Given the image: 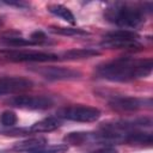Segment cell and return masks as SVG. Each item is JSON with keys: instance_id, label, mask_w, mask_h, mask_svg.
Here are the masks:
<instances>
[{"instance_id": "6da1fadb", "label": "cell", "mask_w": 153, "mask_h": 153, "mask_svg": "<svg viewBox=\"0 0 153 153\" xmlns=\"http://www.w3.org/2000/svg\"><path fill=\"white\" fill-rule=\"evenodd\" d=\"M152 59H134V57H118L104 63H100L94 69L97 78L124 82L141 78H146L152 73Z\"/></svg>"}, {"instance_id": "7a4b0ae2", "label": "cell", "mask_w": 153, "mask_h": 153, "mask_svg": "<svg viewBox=\"0 0 153 153\" xmlns=\"http://www.w3.org/2000/svg\"><path fill=\"white\" fill-rule=\"evenodd\" d=\"M145 13L146 10L143 8V5L115 2L105 10L104 17L108 22L129 30L136 29L145 23Z\"/></svg>"}, {"instance_id": "3957f363", "label": "cell", "mask_w": 153, "mask_h": 153, "mask_svg": "<svg viewBox=\"0 0 153 153\" xmlns=\"http://www.w3.org/2000/svg\"><path fill=\"white\" fill-rule=\"evenodd\" d=\"M100 45L108 49H127L135 50L141 49L142 43L140 42V36L134 30H116L108 32L103 36Z\"/></svg>"}, {"instance_id": "277c9868", "label": "cell", "mask_w": 153, "mask_h": 153, "mask_svg": "<svg viewBox=\"0 0 153 153\" xmlns=\"http://www.w3.org/2000/svg\"><path fill=\"white\" fill-rule=\"evenodd\" d=\"M56 117L74 122H94L100 117V110L88 105H69L59 109Z\"/></svg>"}, {"instance_id": "5b68a950", "label": "cell", "mask_w": 153, "mask_h": 153, "mask_svg": "<svg viewBox=\"0 0 153 153\" xmlns=\"http://www.w3.org/2000/svg\"><path fill=\"white\" fill-rule=\"evenodd\" d=\"M7 103L14 108L26 110H45L54 105V100L49 96L44 94H22L16 96L7 100Z\"/></svg>"}, {"instance_id": "8992f818", "label": "cell", "mask_w": 153, "mask_h": 153, "mask_svg": "<svg viewBox=\"0 0 153 153\" xmlns=\"http://www.w3.org/2000/svg\"><path fill=\"white\" fill-rule=\"evenodd\" d=\"M0 53L6 59L16 62H49L60 59L56 54L38 50H5Z\"/></svg>"}, {"instance_id": "52a82bcc", "label": "cell", "mask_w": 153, "mask_h": 153, "mask_svg": "<svg viewBox=\"0 0 153 153\" xmlns=\"http://www.w3.org/2000/svg\"><path fill=\"white\" fill-rule=\"evenodd\" d=\"M35 73L39 74L42 78L50 81L60 80H74L81 76V73L76 69L69 67H59V66H42L31 68Z\"/></svg>"}, {"instance_id": "ba28073f", "label": "cell", "mask_w": 153, "mask_h": 153, "mask_svg": "<svg viewBox=\"0 0 153 153\" xmlns=\"http://www.w3.org/2000/svg\"><path fill=\"white\" fill-rule=\"evenodd\" d=\"M109 105L111 109L117 111H136L146 105L149 108L152 105L151 98H137V97H129V96H117L114 97Z\"/></svg>"}, {"instance_id": "9c48e42d", "label": "cell", "mask_w": 153, "mask_h": 153, "mask_svg": "<svg viewBox=\"0 0 153 153\" xmlns=\"http://www.w3.org/2000/svg\"><path fill=\"white\" fill-rule=\"evenodd\" d=\"M33 82L30 79L23 76H5L0 78V96L12 94L17 92H23L31 88Z\"/></svg>"}, {"instance_id": "30bf717a", "label": "cell", "mask_w": 153, "mask_h": 153, "mask_svg": "<svg viewBox=\"0 0 153 153\" xmlns=\"http://www.w3.org/2000/svg\"><path fill=\"white\" fill-rule=\"evenodd\" d=\"M98 133H90V131H72L68 133L63 137L65 145H72V146H81L86 143L98 142Z\"/></svg>"}, {"instance_id": "8fae6325", "label": "cell", "mask_w": 153, "mask_h": 153, "mask_svg": "<svg viewBox=\"0 0 153 153\" xmlns=\"http://www.w3.org/2000/svg\"><path fill=\"white\" fill-rule=\"evenodd\" d=\"M121 134V142L128 145H139V146H151L153 142V136L151 133H143L137 130H131Z\"/></svg>"}, {"instance_id": "7c38bea8", "label": "cell", "mask_w": 153, "mask_h": 153, "mask_svg": "<svg viewBox=\"0 0 153 153\" xmlns=\"http://www.w3.org/2000/svg\"><path fill=\"white\" fill-rule=\"evenodd\" d=\"M47 145V139L43 136H37V137H30L23 141H19L17 143H14L13 146V151L16 152H31L38 148H42Z\"/></svg>"}, {"instance_id": "4fadbf2b", "label": "cell", "mask_w": 153, "mask_h": 153, "mask_svg": "<svg viewBox=\"0 0 153 153\" xmlns=\"http://www.w3.org/2000/svg\"><path fill=\"white\" fill-rule=\"evenodd\" d=\"M61 126V120L59 117H45L38 122H35L30 128V133H48L57 129Z\"/></svg>"}, {"instance_id": "5bb4252c", "label": "cell", "mask_w": 153, "mask_h": 153, "mask_svg": "<svg viewBox=\"0 0 153 153\" xmlns=\"http://www.w3.org/2000/svg\"><path fill=\"white\" fill-rule=\"evenodd\" d=\"M47 10H48L51 14H54V16L61 18L62 20H65V22H67V23H69V24H72V25H74V24L76 23L75 17H74V14L72 13V11H71L68 7H66V6L61 5V4H49V5L47 6Z\"/></svg>"}, {"instance_id": "9a60e30c", "label": "cell", "mask_w": 153, "mask_h": 153, "mask_svg": "<svg viewBox=\"0 0 153 153\" xmlns=\"http://www.w3.org/2000/svg\"><path fill=\"white\" fill-rule=\"evenodd\" d=\"M100 53L92 48H80V49H71L63 51L61 57L65 60H81V59H90L93 56L99 55Z\"/></svg>"}, {"instance_id": "2e32d148", "label": "cell", "mask_w": 153, "mask_h": 153, "mask_svg": "<svg viewBox=\"0 0 153 153\" xmlns=\"http://www.w3.org/2000/svg\"><path fill=\"white\" fill-rule=\"evenodd\" d=\"M49 31L56 35H62V36H86L88 35L87 31L79 29V27H65V26H49Z\"/></svg>"}, {"instance_id": "e0dca14e", "label": "cell", "mask_w": 153, "mask_h": 153, "mask_svg": "<svg viewBox=\"0 0 153 153\" xmlns=\"http://www.w3.org/2000/svg\"><path fill=\"white\" fill-rule=\"evenodd\" d=\"M1 43L7 47H26V45H35L36 43L31 38H24L19 36H7L1 38Z\"/></svg>"}, {"instance_id": "ac0fdd59", "label": "cell", "mask_w": 153, "mask_h": 153, "mask_svg": "<svg viewBox=\"0 0 153 153\" xmlns=\"http://www.w3.org/2000/svg\"><path fill=\"white\" fill-rule=\"evenodd\" d=\"M17 122H18V117L13 111L5 110L0 114V123L2 126L11 128V127H14V124H17Z\"/></svg>"}, {"instance_id": "d6986e66", "label": "cell", "mask_w": 153, "mask_h": 153, "mask_svg": "<svg viewBox=\"0 0 153 153\" xmlns=\"http://www.w3.org/2000/svg\"><path fill=\"white\" fill-rule=\"evenodd\" d=\"M67 151V145H55V146H49V147H42L27 153H65Z\"/></svg>"}, {"instance_id": "ffe728a7", "label": "cell", "mask_w": 153, "mask_h": 153, "mask_svg": "<svg viewBox=\"0 0 153 153\" xmlns=\"http://www.w3.org/2000/svg\"><path fill=\"white\" fill-rule=\"evenodd\" d=\"M1 134L4 135H10V136H24L30 133L29 128H11V129H5L0 130Z\"/></svg>"}, {"instance_id": "44dd1931", "label": "cell", "mask_w": 153, "mask_h": 153, "mask_svg": "<svg viewBox=\"0 0 153 153\" xmlns=\"http://www.w3.org/2000/svg\"><path fill=\"white\" fill-rule=\"evenodd\" d=\"M90 153H118V152L114 147H104V148H99V149H96Z\"/></svg>"}, {"instance_id": "7402d4cb", "label": "cell", "mask_w": 153, "mask_h": 153, "mask_svg": "<svg viewBox=\"0 0 153 153\" xmlns=\"http://www.w3.org/2000/svg\"><path fill=\"white\" fill-rule=\"evenodd\" d=\"M4 4H6V5H10V6H17V7H26V6H29L27 4H25V2H14V1H4Z\"/></svg>"}, {"instance_id": "603a6c76", "label": "cell", "mask_w": 153, "mask_h": 153, "mask_svg": "<svg viewBox=\"0 0 153 153\" xmlns=\"http://www.w3.org/2000/svg\"><path fill=\"white\" fill-rule=\"evenodd\" d=\"M2 23H4V20H2V18H1V17H0V26H1V25H2Z\"/></svg>"}]
</instances>
